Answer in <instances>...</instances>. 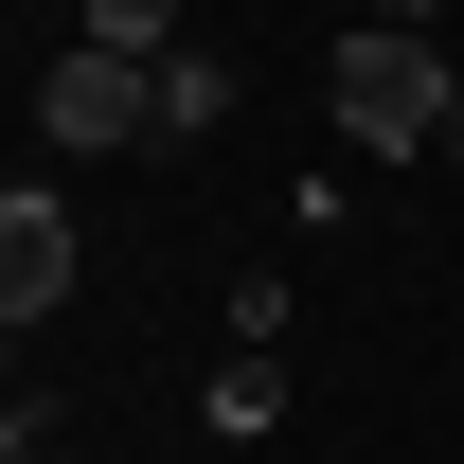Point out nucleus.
<instances>
[{"mask_svg":"<svg viewBox=\"0 0 464 464\" xmlns=\"http://www.w3.org/2000/svg\"><path fill=\"white\" fill-rule=\"evenodd\" d=\"M447 161H464V108H447Z\"/></svg>","mask_w":464,"mask_h":464,"instance_id":"8","label":"nucleus"},{"mask_svg":"<svg viewBox=\"0 0 464 464\" xmlns=\"http://www.w3.org/2000/svg\"><path fill=\"white\" fill-rule=\"evenodd\" d=\"M375 18H411V36H447V0H375Z\"/></svg>","mask_w":464,"mask_h":464,"instance_id":"7","label":"nucleus"},{"mask_svg":"<svg viewBox=\"0 0 464 464\" xmlns=\"http://www.w3.org/2000/svg\"><path fill=\"white\" fill-rule=\"evenodd\" d=\"M72 36H108V54H179V0H72Z\"/></svg>","mask_w":464,"mask_h":464,"instance_id":"6","label":"nucleus"},{"mask_svg":"<svg viewBox=\"0 0 464 464\" xmlns=\"http://www.w3.org/2000/svg\"><path fill=\"white\" fill-rule=\"evenodd\" d=\"M72 268H90V232H72V197H36V179H18V197H0V322L36 340V322L72 304Z\"/></svg>","mask_w":464,"mask_h":464,"instance_id":"3","label":"nucleus"},{"mask_svg":"<svg viewBox=\"0 0 464 464\" xmlns=\"http://www.w3.org/2000/svg\"><path fill=\"white\" fill-rule=\"evenodd\" d=\"M197 411H215V447H268V429H286V340H232Z\"/></svg>","mask_w":464,"mask_h":464,"instance_id":"4","label":"nucleus"},{"mask_svg":"<svg viewBox=\"0 0 464 464\" xmlns=\"http://www.w3.org/2000/svg\"><path fill=\"white\" fill-rule=\"evenodd\" d=\"M322 108H340V161H429L464 108V72L411 36V18H357L340 54H322Z\"/></svg>","mask_w":464,"mask_h":464,"instance_id":"1","label":"nucleus"},{"mask_svg":"<svg viewBox=\"0 0 464 464\" xmlns=\"http://www.w3.org/2000/svg\"><path fill=\"white\" fill-rule=\"evenodd\" d=\"M215 125H232V54L179 36V54H161V143H215Z\"/></svg>","mask_w":464,"mask_h":464,"instance_id":"5","label":"nucleus"},{"mask_svg":"<svg viewBox=\"0 0 464 464\" xmlns=\"http://www.w3.org/2000/svg\"><path fill=\"white\" fill-rule=\"evenodd\" d=\"M36 143H72V161H125V143H161V54H108V36H72V54L36 72Z\"/></svg>","mask_w":464,"mask_h":464,"instance_id":"2","label":"nucleus"}]
</instances>
